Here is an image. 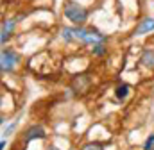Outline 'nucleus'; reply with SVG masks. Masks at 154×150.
Here are the masks:
<instances>
[{
  "mask_svg": "<svg viewBox=\"0 0 154 150\" xmlns=\"http://www.w3.org/2000/svg\"><path fill=\"white\" fill-rule=\"evenodd\" d=\"M63 14L74 23V25H84L86 20H88V9L79 5L75 2H66L65 4V9H63Z\"/></svg>",
  "mask_w": 154,
  "mask_h": 150,
  "instance_id": "1",
  "label": "nucleus"
},
{
  "mask_svg": "<svg viewBox=\"0 0 154 150\" xmlns=\"http://www.w3.org/2000/svg\"><path fill=\"white\" fill-rule=\"evenodd\" d=\"M0 61H2V72H11L13 68H14V64L18 63V56L13 52V50H9V48H4L2 50V56H0Z\"/></svg>",
  "mask_w": 154,
  "mask_h": 150,
  "instance_id": "2",
  "label": "nucleus"
},
{
  "mask_svg": "<svg viewBox=\"0 0 154 150\" xmlns=\"http://www.w3.org/2000/svg\"><path fill=\"white\" fill-rule=\"evenodd\" d=\"M154 31V18H143L140 20V23L136 25L133 36H143V34H149Z\"/></svg>",
  "mask_w": 154,
  "mask_h": 150,
  "instance_id": "3",
  "label": "nucleus"
},
{
  "mask_svg": "<svg viewBox=\"0 0 154 150\" xmlns=\"http://www.w3.org/2000/svg\"><path fill=\"white\" fill-rule=\"evenodd\" d=\"M43 138H45V130H43V127H39V125L29 127V129L25 130V136H23L25 141H31V140H43Z\"/></svg>",
  "mask_w": 154,
  "mask_h": 150,
  "instance_id": "4",
  "label": "nucleus"
},
{
  "mask_svg": "<svg viewBox=\"0 0 154 150\" xmlns=\"http://www.w3.org/2000/svg\"><path fill=\"white\" fill-rule=\"evenodd\" d=\"M14 20H4L2 22V36H0V41L2 43H5L9 38H11V34H13V31H14Z\"/></svg>",
  "mask_w": 154,
  "mask_h": 150,
  "instance_id": "5",
  "label": "nucleus"
},
{
  "mask_svg": "<svg viewBox=\"0 0 154 150\" xmlns=\"http://www.w3.org/2000/svg\"><path fill=\"white\" fill-rule=\"evenodd\" d=\"M140 63L147 68H154V48H145L142 57H140Z\"/></svg>",
  "mask_w": 154,
  "mask_h": 150,
  "instance_id": "6",
  "label": "nucleus"
},
{
  "mask_svg": "<svg viewBox=\"0 0 154 150\" xmlns=\"http://www.w3.org/2000/svg\"><path fill=\"white\" fill-rule=\"evenodd\" d=\"M61 38H63L66 43L74 41V39H75V38H74V27H65V29L61 31Z\"/></svg>",
  "mask_w": 154,
  "mask_h": 150,
  "instance_id": "7",
  "label": "nucleus"
},
{
  "mask_svg": "<svg viewBox=\"0 0 154 150\" xmlns=\"http://www.w3.org/2000/svg\"><path fill=\"white\" fill-rule=\"evenodd\" d=\"M127 93H129V86H127V84L118 86V88H116V91H115V95H116V98H118V100H124V98L127 97Z\"/></svg>",
  "mask_w": 154,
  "mask_h": 150,
  "instance_id": "8",
  "label": "nucleus"
},
{
  "mask_svg": "<svg viewBox=\"0 0 154 150\" xmlns=\"http://www.w3.org/2000/svg\"><path fill=\"white\" fill-rule=\"evenodd\" d=\"M93 54H95V56H104V54H106V46H104L102 43L93 45Z\"/></svg>",
  "mask_w": 154,
  "mask_h": 150,
  "instance_id": "9",
  "label": "nucleus"
},
{
  "mask_svg": "<svg viewBox=\"0 0 154 150\" xmlns=\"http://www.w3.org/2000/svg\"><path fill=\"white\" fill-rule=\"evenodd\" d=\"M82 150H104V147L100 145V143H86Z\"/></svg>",
  "mask_w": 154,
  "mask_h": 150,
  "instance_id": "10",
  "label": "nucleus"
},
{
  "mask_svg": "<svg viewBox=\"0 0 154 150\" xmlns=\"http://www.w3.org/2000/svg\"><path fill=\"white\" fill-rule=\"evenodd\" d=\"M154 147V134H151L149 138H147V141L143 143V150H151Z\"/></svg>",
  "mask_w": 154,
  "mask_h": 150,
  "instance_id": "11",
  "label": "nucleus"
},
{
  "mask_svg": "<svg viewBox=\"0 0 154 150\" xmlns=\"http://www.w3.org/2000/svg\"><path fill=\"white\" fill-rule=\"evenodd\" d=\"M47 150H59V148H57V147H48Z\"/></svg>",
  "mask_w": 154,
  "mask_h": 150,
  "instance_id": "12",
  "label": "nucleus"
},
{
  "mask_svg": "<svg viewBox=\"0 0 154 150\" xmlns=\"http://www.w3.org/2000/svg\"><path fill=\"white\" fill-rule=\"evenodd\" d=\"M152 150H154V147H152Z\"/></svg>",
  "mask_w": 154,
  "mask_h": 150,
  "instance_id": "13",
  "label": "nucleus"
}]
</instances>
